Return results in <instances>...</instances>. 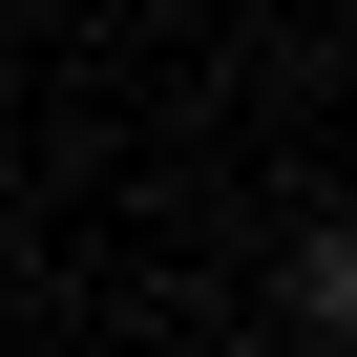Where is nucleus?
<instances>
[{
  "mask_svg": "<svg viewBox=\"0 0 357 357\" xmlns=\"http://www.w3.org/2000/svg\"><path fill=\"white\" fill-rule=\"evenodd\" d=\"M294 315H336V336H357V231H315V252H294Z\"/></svg>",
  "mask_w": 357,
  "mask_h": 357,
  "instance_id": "1",
  "label": "nucleus"
}]
</instances>
